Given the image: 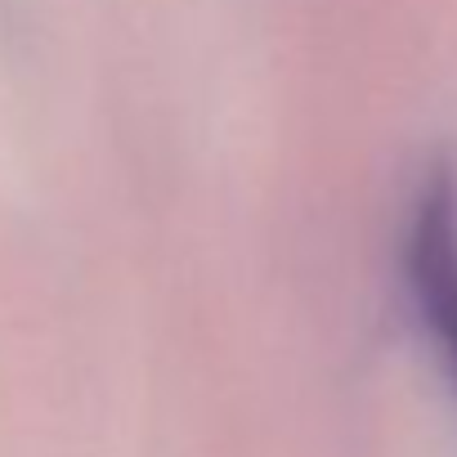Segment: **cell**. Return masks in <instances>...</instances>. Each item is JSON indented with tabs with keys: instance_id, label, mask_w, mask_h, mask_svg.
Here are the masks:
<instances>
[{
	"instance_id": "1",
	"label": "cell",
	"mask_w": 457,
	"mask_h": 457,
	"mask_svg": "<svg viewBox=\"0 0 457 457\" xmlns=\"http://www.w3.org/2000/svg\"><path fill=\"white\" fill-rule=\"evenodd\" d=\"M403 278L439 363L457 386V170L435 166L408 211Z\"/></svg>"
}]
</instances>
